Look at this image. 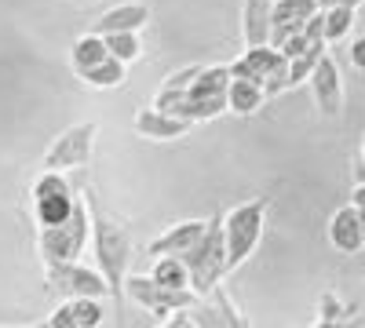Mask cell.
I'll return each instance as SVG.
<instances>
[{"mask_svg":"<svg viewBox=\"0 0 365 328\" xmlns=\"http://www.w3.org/2000/svg\"><path fill=\"white\" fill-rule=\"evenodd\" d=\"M227 92H230V66H187L161 84L154 106L194 128L201 121H216L230 110Z\"/></svg>","mask_w":365,"mask_h":328,"instance_id":"6da1fadb","label":"cell"},{"mask_svg":"<svg viewBox=\"0 0 365 328\" xmlns=\"http://www.w3.org/2000/svg\"><path fill=\"white\" fill-rule=\"evenodd\" d=\"M84 197H88V212H91V248H96V266L110 285V300H120V295H125V281H128V263H132V237H128L125 226L106 219L96 194L84 190Z\"/></svg>","mask_w":365,"mask_h":328,"instance_id":"7a4b0ae2","label":"cell"},{"mask_svg":"<svg viewBox=\"0 0 365 328\" xmlns=\"http://www.w3.org/2000/svg\"><path fill=\"white\" fill-rule=\"evenodd\" d=\"M182 266L190 270V288L197 295H208L216 285H223V277L230 274V259H227V233H223V216H212L208 230L197 245H190L187 252H179Z\"/></svg>","mask_w":365,"mask_h":328,"instance_id":"3957f363","label":"cell"},{"mask_svg":"<svg viewBox=\"0 0 365 328\" xmlns=\"http://www.w3.org/2000/svg\"><path fill=\"white\" fill-rule=\"evenodd\" d=\"M267 226V197H252L245 204H237L234 212H223V233H227V259L230 274L241 263H249L252 252L259 248V237Z\"/></svg>","mask_w":365,"mask_h":328,"instance_id":"277c9868","label":"cell"},{"mask_svg":"<svg viewBox=\"0 0 365 328\" xmlns=\"http://www.w3.org/2000/svg\"><path fill=\"white\" fill-rule=\"evenodd\" d=\"M88 197H77V208L66 223L58 226H37V241H41V255L44 263H77L81 252L88 248Z\"/></svg>","mask_w":365,"mask_h":328,"instance_id":"5b68a950","label":"cell"},{"mask_svg":"<svg viewBox=\"0 0 365 328\" xmlns=\"http://www.w3.org/2000/svg\"><path fill=\"white\" fill-rule=\"evenodd\" d=\"M48 292L58 300H110V285L96 270H88L81 263H48Z\"/></svg>","mask_w":365,"mask_h":328,"instance_id":"8992f818","label":"cell"},{"mask_svg":"<svg viewBox=\"0 0 365 328\" xmlns=\"http://www.w3.org/2000/svg\"><path fill=\"white\" fill-rule=\"evenodd\" d=\"M125 295H128L132 303L146 307L150 314H158V317L175 314V310H187V307L197 303V292H194V288H168V285L154 281L150 274H146V277H143V274H128Z\"/></svg>","mask_w":365,"mask_h":328,"instance_id":"52a82bcc","label":"cell"},{"mask_svg":"<svg viewBox=\"0 0 365 328\" xmlns=\"http://www.w3.org/2000/svg\"><path fill=\"white\" fill-rule=\"evenodd\" d=\"M285 70H289V58L282 55V48L274 44H263V48H249L245 55L230 66V77H245V80H256L263 84L267 99L285 92Z\"/></svg>","mask_w":365,"mask_h":328,"instance_id":"ba28073f","label":"cell"},{"mask_svg":"<svg viewBox=\"0 0 365 328\" xmlns=\"http://www.w3.org/2000/svg\"><path fill=\"white\" fill-rule=\"evenodd\" d=\"M77 197L66 183L63 171H44L34 186V212H37V226H58L73 216Z\"/></svg>","mask_w":365,"mask_h":328,"instance_id":"9c48e42d","label":"cell"},{"mask_svg":"<svg viewBox=\"0 0 365 328\" xmlns=\"http://www.w3.org/2000/svg\"><path fill=\"white\" fill-rule=\"evenodd\" d=\"M96 135H99V125H73L70 132H63L44 154V171H73V168H84L88 157H91V146H96Z\"/></svg>","mask_w":365,"mask_h":328,"instance_id":"30bf717a","label":"cell"},{"mask_svg":"<svg viewBox=\"0 0 365 328\" xmlns=\"http://www.w3.org/2000/svg\"><path fill=\"white\" fill-rule=\"evenodd\" d=\"M318 0H274L270 4V44L282 48L292 33H303L314 15H318Z\"/></svg>","mask_w":365,"mask_h":328,"instance_id":"8fae6325","label":"cell"},{"mask_svg":"<svg viewBox=\"0 0 365 328\" xmlns=\"http://www.w3.org/2000/svg\"><path fill=\"white\" fill-rule=\"evenodd\" d=\"M190 317L197 321V328H249L245 314L230 303L223 285H216L208 295H197V303L190 307Z\"/></svg>","mask_w":365,"mask_h":328,"instance_id":"7c38bea8","label":"cell"},{"mask_svg":"<svg viewBox=\"0 0 365 328\" xmlns=\"http://www.w3.org/2000/svg\"><path fill=\"white\" fill-rule=\"evenodd\" d=\"M311 92H314V102H318L322 117H340V110H344V80H340V70L329 55L318 58V66L311 73Z\"/></svg>","mask_w":365,"mask_h":328,"instance_id":"4fadbf2b","label":"cell"},{"mask_svg":"<svg viewBox=\"0 0 365 328\" xmlns=\"http://www.w3.org/2000/svg\"><path fill=\"white\" fill-rule=\"evenodd\" d=\"M329 241H332V248L344 252V255H351V252H358L365 245L361 216H358L354 204H344V208L332 212V219H329Z\"/></svg>","mask_w":365,"mask_h":328,"instance_id":"5bb4252c","label":"cell"},{"mask_svg":"<svg viewBox=\"0 0 365 328\" xmlns=\"http://www.w3.org/2000/svg\"><path fill=\"white\" fill-rule=\"evenodd\" d=\"M205 230H208V219H187V223L172 226L168 233L154 237V241L146 245V252L150 255H179V252H187L190 245H197L205 237Z\"/></svg>","mask_w":365,"mask_h":328,"instance_id":"9a60e30c","label":"cell"},{"mask_svg":"<svg viewBox=\"0 0 365 328\" xmlns=\"http://www.w3.org/2000/svg\"><path fill=\"white\" fill-rule=\"evenodd\" d=\"M150 22V8L146 4H117L113 11H103L96 29L91 33L110 37V33H139V29Z\"/></svg>","mask_w":365,"mask_h":328,"instance_id":"2e32d148","label":"cell"},{"mask_svg":"<svg viewBox=\"0 0 365 328\" xmlns=\"http://www.w3.org/2000/svg\"><path fill=\"white\" fill-rule=\"evenodd\" d=\"M135 132L146 135V139L168 142V139H182V135L190 132V125L179 121V117H172V113H161L158 106H150V110H139L135 113Z\"/></svg>","mask_w":365,"mask_h":328,"instance_id":"e0dca14e","label":"cell"},{"mask_svg":"<svg viewBox=\"0 0 365 328\" xmlns=\"http://www.w3.org/2000/svg\"><path fill=\"white\" fill-rule=\"evenodd\" d=\"M241 29H245V44L249 48L270 44V0H245Z\"/></svg>","mask_w":365,"mask_h":328,"instance_id":"ac0fdd59","label":"cell"},{"mask_svg":"<svg viewBox=\"0 0 365 328\" xmlns=\"http://www.w3.org/2000/svg\"><path fill=\"white\" fill-rule=\"evenodd\" d=\"M227 102H230V110H234V113L249 117V113H256V110L267 102V92H263V84H256V80H245V77H230V92H227Z\"/></svg>","mask_w":365,"mask_h":328,"instance_id":"d6986e66","label":"cell"},{"mask_svg":"<svg viewBox=\"0 0 365 328\" xmlns=\"http://www.w3.org/2000/svg\"><path fill=\"white\" fill-rule=\"evenodd\" d=\"M103 58H110L106 37H99V33H84V37H81V41L73 44V51H70V66H73V73L81 77L84 70L99 66Z\"/></svg>","mask_w":365,"mask_h":328,"instance_id":"ffe728a7","label":"cell"},{"mask_svg":"<svg viewBox=\"0 0 365 328\" xmlns=\"http://www.w3.org/2000/svg\"><path fill=\"white\" fill-rule=\"evenodd\" d=\"M125 77H128L125 63H120V58H113V55L103 58L99 66H91V70L81 73V80L91 84V88H117V84H125Z\"/></svg>","mask_w":365,"mask_h":328,"instance_id":"44dd1931","label":"cell"},{"mask_svg":"<svg viewBox=\"0 0 365 328\" xmlns=\"http://www.w3.org/2000/svg\"><path fill=\"white\" fill-rule=\"evenodd\" d=\"M322 55H325V41L314 44L311 51H303V55L289 58V70H285V92H289V88H299L303 80H311V73H314V66H318V58H322Z\"/></svg>","mask_w":365,"mask_h":328,"instance_id":"7402d4cb","label":"cell"},{"mask_svg":"<svg viewBox=\"0 0 365 328\" xmlns=\"http://www.w3.org/2000/svg\"><path fill=\"white\" fill-rule=\"evenodd\" d=\"M150 277L168 285V288H190V270L182 266L179 255H158L154 270H150Z\"/></svg>","mask_w":365,"mask_h":328,"instance_id":"603a6c76","label":"cell"},{"mask_svg":"<svg viewBox=\"0 0 365 328\" xmlns=\"http://www.w3.org/2000/svg\"><path fill=\"white\" fill-rule=\"evenodd\" d=\"M106 48L113 58H120V63H135V58L143 55V44H139V33H110L106 37Z\"/></svg>","mask_w":365,"mask_h":328,"instance_id":"cb8c5ba5","label":"cell"},{"mask_svg":"<svg viewBox=\"0 0 365 328\" xmlns=\"http://www.w3.org/2000/svg\"><path fill=\"white\" fill-rule=\"evenodd\" d=\"M354 11L358 8H329L325 11V41H344L354 26Z\"/></svg>","mask_w":365,"mask_h":328,"instance_id":"d4e9b609","label":"cell"},{"mask_svg":"<svg viewBox=\"0 0 365 328\" xmlns=\"http://www.w3.org/2000/svg\"><path fill=\"white\" fill-rule=\"evenodd\" d=\"M347 314H354V310H351V307H344L332 292H325V295H322V321H340V317H347Z\"/></svg>","mask_w":365,"mask_h":328,"instance_id":"484cf974","label":"cell"},{"mask_svg":"<svg viewBox=\"0 0 365 328\" xmlns=\"http://www.w3.org/2000/svg\"><path fill=\"white\" fill-rule=\"evenodd\" d=\"M314 328H365V321H361L358 314H347V317H340V321H322V317H318Z\"/></svg>","mask_w":365,"mask_h":328,"instance_id":"4316f807","label":"cell"},{"mask_svg":"<svg viewBox=\"0 0 365 328\" xmlns=\"http://www.w3.org/2000/svg\"><path fill=\"white\" fill-rule=\"evenodd\" d=\"M161 328H197V321L190 317V307H187V310H175V314H172V317H168Z\"/></svg>","mask_w":365,"mask_h":328,"instance_id":"83f0119b","label":"cell"},{"mask_svg":"<svg viewBox=\"0 0 365 328\" xmlns=\"http://www.w3.org/2000/svg\"><path fill=\"white\" fill-rule=\"evenodd\" d=\"M351 66L365 73V37H358V41H351Z\"/></svg>","mask_w":365,"mask_h":328,"instance_id":"f1b7e54d","label":"cell"},{"mask_svg":"<svg viewBox=\"0 0 365 328\" xmlns=\"http://www.w3.org/2000/svg\"><path fill=\"white\" fill-rule=\"evenodd\" d=\"M361 0H318V8L329 11V8H358Z\"/></svg>","mask_w":365,"mask_h":328,"instance_id":"f546056e","label":"cell"},{"mask_svg":"<svg viewBox=\"0 0 365 328\" xmlns=\"http://www.w3.org/2000/svg\"><path fill=\"white\" fill-rule=\"evenodd\" d=\"M351 204L358 208V212H365V183H358V186H354V194H351Z\"/></svg>","mask_w":365,"mask_h":328,"instance_id":"4dcf8cb0","label":"cell"},{"mask_svg":"<svg viewBox=\"0 0 365 328\" xmlns=\"http://www.w3.org/2000/svg\"><path fill=\"white\" fill-rule=\"evenodd\" d=\"M361 164H365V139H361Z\"/></svg>","mask_w":365,"mask_h":328,"instance_id":"1f68e13d","label":"cell"},{"mask_svg":"<svg viewBox=\"0 0 365 328\" xmlns=\"http://www.w3.org/2000/svg\"><path fill=\"white\" fill-rule=\"evenodd\" d=\"M73 4H91V0H73Z\"/></svg>","mask_w":365,"mask_h":328,"instance_id":"d6a6232c","label":"cell"}]
</instances>
